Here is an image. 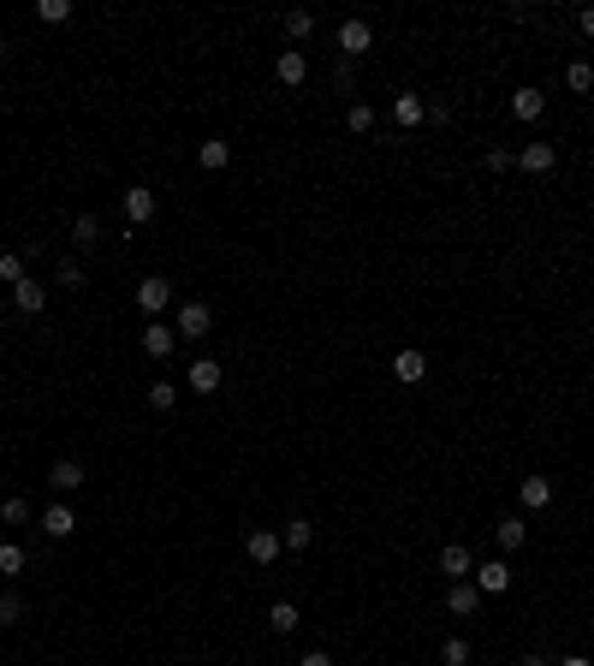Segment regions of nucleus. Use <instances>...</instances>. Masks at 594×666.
Returning <instances> with one entry per match:
<instances>
[{
	"instance_id": "nucleus-1",
	"label": "nucleus",
	"mask_w": 594,
	"mask_h": 666,
	"mask_svg": "<svg viewBox=\"0 0 594 666\" xmlns=\"http://www.w3.org/2000/svg\"><path fill=\"white\" fill-rule=\"evenodd\" d=\"M375 48V30H368V18H345L339 24V60H357Z\"/></svg>"
},
{
	"instance_id": "nucleus-2",
	"label": "nucleus",
	"mask_w": 594,
	"mask_h": 666,
	"mask_svg": "<svg viewBox=\"0 0 594 666\" xmlns=\"http://www.w3.org/2000/svg\"><path fill=\"white\" fill-rule=\"evenodd\" d=\"M167 304H172V286H167V280H161V274H149V280H143V286H137V310H143V315H149V322H155V315H161V310H167Z\"/></svg>"
},
{
	"instance_id": "nucleus-3",
	"label": "nucleus",
	"mask_w": 594,
	"mask_h": 666,
	"mask_svg": "<svg viewBox=\"0 0 594 666\" xmlns=\"http://www.w3.org/2000/svg\"><path fill=\"white\" fill-rule=\"evenodd\" d=\"M209 327H214V315H209V304H202V298L179 304V340H202Z\"/></svg>"
},
{
	"instance_id": "nucleus-4",
	"label": "nucleus",
	"mask_w": 594,
	"mask_h": 666,
	"mask_svg": "<svg viewBox=\"0 0 594 666\" xmlns=\"http://www.w3.org/2000/svg\"><path fill=\"white\" fill-rule=\"evenodd\" d=\"M125 220L131 227H149V220H155V191H149V184H125Z\"/></svg>"
},
{
	"instance_id": "nucleus-5",
	"label": "nucleus",
	"mask_w": 594,
	"mask_h": 666,
	"mask_svg": "<svg viewBox=\"0 0 594 666\" xmlns=\"http://www.w3.org/2000/svg\"><path fill=\"white\" fill-rule=\"evenodd\" d=\"M220 381H227V375H220L214 357H197V363L184 369V387H190V393H220Z\"/></svg>"
},
{
	"instance_id": "nucleus-6",
	"label": "nucleus",
	"mask_w": 594,
	"mask_h": 666,
	"mask_svg": "<svg viewBox=\"0 0 594 666\" xmlns=\"http://www.w3.org/2000/svg\"><path fill=\"white\" fill-rule=\"evenodd\" d=\"M469 577H476L481 596H506V589H511V566H506V559H487V566H476Z\"/></svg>"
},
{
	"instance_id": "nucleus-7",
	"label": "nucleus",
	"mask_w": 594,
	"mask_h": 666,
	"mask_svg": "<svg viewBox=\"0 0 594 666\" xmlns=\"http://www.w3.org/2000/svg\"><path fill=\"white\" fill-rule=\"evenodd\" d=\"M280 548H285V541L274 536V530H250V536H244V553H250L255 566H274V559H280Z\"/></svg>"
},
{
	"instance_id": "nucleus-8",
	"label": "nucleus",
	"mask_w": 594,
	"mask_h": 666,
	"mask_svg": "<svg viewBox=\"0 0 594 666\" xmlns=\"http://www.w3.org/2000/svg\"><path fill=\"white\" fill-rule=\"evenodd\" d=\"M469 571H476L469 548H458V541H452V548H440V577H446V583H464Z\"/></svg>"
},
{
	"instance_id": "nucleus-9",
	"label": "nucleus",
	"mask_w": 594,
	"mask_h": 666,
	"mask_svg": "<svg viewBox=\"0 0 594 666\" xmlns=\"http://www.w3.org/2000/svg\"><path fill=\"white\" fill-rule=\"evenodd\" d=\"M517 167L524 173H552L559 167V149H552V143H524V149H517Z\"/></svg>"
},
{
	"instance_id": "nucleus-10",
	"label": "nucleus",
	"mask_w": 594,
	"mask_h": 666,
	"mask_svg": "<svg viewBox=\"0 0 594 666\" xmlns=\"http://www.w3.org/2000/svg\"><path fill=\"white\" fill-rule=\"evenodd\" d=\"M274 78H280V84H303V78H310V60H303V48H285L280 60H274Z\"/></svg>"
},
{
	"instance_id": "nucleus-11",
	"label": "nucleus",
	"mask_w": 594,
	"mask_h": 666,
	"mask_svg": "<svg viewBox=\"0 0 594 666\" xmlns=\"http://www.w3.org/2000/svg\"><path fill=\"white\" fill-rule=\"evenodd\" d=\"M48 483H54V494H71V488H84V464L78 458H54V470H48Z\"/></svg>"
},
{
	"instance_id": "nucleus-12",
	"label": "nucleus",
	"mask_w": 594,
	"mask_h": 666,
	"mask_svg": "<svg viewBox=\"0 0 594 666\" xmlns=\"http://www.w3.org/2000/svg\"><path fill=\"white\" fill-rule=\"evenodd\" d=\"M541 114H547V96H541L535 84L511 89V119H541Z\"/></svg>"
},
{
	"instance_id": "nucleus-13",
	"label": "nucleus",
	"mask_w": 594,
	"mask_h": 666,
	"mask_svg": "<svg viewBox=\"0 0 594 666\" xmlns=\"http://www.w3.org/2000/svg\"><path fill=\"white\" fill-rule=\"evenodd\" d=\"M13 304H18L24 315H42V310H48V286H42V280H18V286H13Z\"/></svg>"
},
{
	"instance_id": "nucleus-14",
	"label": "nucleus",
	"mask_w": 594,
	"mask_h": 666,
	"mask_svg": "<svg viewBox=\"0 0 594 666\" xmlns=\"http://www.w3.org/2000/svg\"><path fill=\"white\" fill-rule=\"evenodd\" d=\"M476 607H481V589H476V583H452V589H446V613H452V619H469Z\"/></svg>"
},
{
	"instance_id": "nucleus-15",
	"label": "nucleus",
	"mask_w": 594,
	"mask_h": 666,
	"mask_svg": "<svg viewBox=\"0 0 594 666\" xmlns=\"http://www.w3.org/2000/svg\"><path fill=\"white\" fill-rule=\"evenodd\" d=\"M42 530H48L54 541H66L71 530H78V511H71V506H60V500H54V506L42 511Z\"/></svg>"
},
{
	"instance_id": "nucleus-16",
	"label": "nucleus",
	"mask_w": 594,
	"mask_h": 666,
	"mask_svg": "<svg viewBox=\"0 0 594 666\" xmlns=\"http://www.w3.org/2000/svg\"><path fill=\"white\" fill-rule=\"evenodd\" d=\"M172 345H179V327H161V322L143 327V352H149V357H167Z\"/></svg>"
},
{
	"instance_id": "nucleus-17",
	"label": "nucleus",
	"mask_w": 594,
	"mask_h": 666,
	"mask_svg": "<svg viewBox=\"0 0 594 666\" xmlns=\"http://www.w3.org/2000/svg\"><path fill=\"white\" fill-rule=\"evenodd\" d=\"M517 500H524L529 511L552 506V483H547V476H524V483H517Z\"/></svg>"
},
{
	"instance_id": "nucleus-18",
	"label": "nucleus",
	"mask_w": 594,
	"mask_h": 666,
	"mask_svg": "<svg viewBox=\"0 0 594 666\" xmlns=\"http://www.w3.org/2000/svg\"><path fill=\"white\" fill-rule=\"evenodd\" d=\"M494 536H499V548H524V541H529V524H524V518H517V511H506V518H499V524H494Z\"/></svg>"
},
{
	"instance_id": "nucleus-19",
	"label": "nucleus",
	"mask_w": 594,
	"mask_h": 666,
	"mask_svg": "<svg viewBox=\"0 0 594 666\" xmlns=\"http://www.w3.org/2000/svg\"><path fill=\"white\" fill-rule=\"evenodd\" d=\"M393 375H398L404 387H416V381L428 375V357H422V352H398V357H393Z\"/></svg>"
},
{
	"instance_id": "nucleus-20",
	"label": "nucleus",
	"mask_w": 594,
	"mask_h": 666,
	"mask_svg": "<svg viewBox=\"0 0 594 666\" xmlns=\"http://www.w3.org/2000/svg\"><path fill=\"white\" fill-rule=\"evenodd\" d=\"M393 119H398V126H422V119H428V101L422 96H393Z\"/></svg>"
},
{
	"instance_id": "nucleus-21",
	"label": "nucleus",
	"mask_w": 594,
	"mask_h": 666,
	"mask_svg": "<svg viewBox=\"0 0 594 666\" xmlns=\"http://www.w3.org/2000/svg\"><path fill=\"white\" fill-rule=\"evenodd\" d=\"M197 161H202V167H209V173H227V161H232V143L209 137V143H202V149H197Z\"/></svg>"
},
{
	"instance_id": "nucleus-22",
	"label": "nucleus",
	"mask_w": 594,
	"mask_h": 666,
	"mask_svg": "<svg viewBox=\"0 0 594 666\" xmlns=\"http://www.w3.org/2000/svg\"><path fill=\"white\" fill-rule=\"evenodd\" d=\"M280 541H285V548H292V553H303V548H310V541H315V524H310V518H292V524L280 530Z\"/></svg>"
},
{
	"instance_id": "nucleus-23",
	"label": "nucleus",
	"mask_w": 594,
	"mask_h": 666,
	"mask_svg": "<svg viewBox=\"0 0 594 666\" xmlns=\"http://www.w3.org/2000/svg\"><path fill=\"white\" fill-rule=\"evenodd\" d=\"M268 631H280V637L297 631V607H292V601H274V607H268Z\"/></svg>"
},
{
	"instance_id": "nucleus-24",
	"label": "nucleus",
	"mask_w": 594,
	"mask_h": 666,
	"mask_svg": "<svg viewBox=\"0 0 594 666\" xmlns=\"http://www.w3.org/2000/svg\"><path fill=\"white\" fill-rule=\"evenodd\" d=\"M71 244H84V250L101 244V220H96V214H78V220H71Z\"/></svg>"
},
{
	"instance_id": "nucleus-25",
	"label": "nucleus",
	"mask_w": 594,
	"mask_h": 666,
	"mask_svg": "<svg viewBox=\"0 0 594 666\" xmlns=\"http://www.w3.org/2000/svg\"><path fill=\"white\" fill-rule=\"evenodd\" d=\"M565 84L577 89V96H589V89H594V66H589V60H571V66H565Z\"/></svg>"
},
{
	"instance_id": "nucleus-26",
	"label": "nucleus",
	"mask_w": 594,
	"mask_h": 666,
	"mask_svg": "<svg viewBox=\"0 0 594 666\" xmlns=\"http://www.w3.org/2000/svg\"><path fill=\"white\" fill-rule=\"evenodd\" d=\"M24 559H30V553L18 548V541H0V577H18V571H24Z\"/></svg>"
},
{
	"instance_id": "nucleus-27",
	"label": "nucleus",
	"mask_w": 594,
	"mask_h": 666,
	"mask_svg": "<svg viewBox=\"0 0 594 666\" xmlns=\"http://www.w3.org/2000/svg\"><path fill=\"white\" fill-rule=\"evenodd\" d=\"M345 126H351L357 137H363V131H375V108H368V101H351V108H345Z\"/></svg>"
},
{
	"instance_id": "nucleus-28",
	"label": "nucleus",
	"mask_w": 594,
	"mask_h": 666,
	"mask_svg": "<svg viewBox=\"0 0 594 666\" xmlns=\"http://www.w3.org/2000/svg\"><path fill=\"white\" fill-rule=\"evenodd\" d=\"M0 280H6V286L30 280V274H24V256H18V250H0Z\"/></svg>"
},
{
	"instance_id": "nucleus-29",
	"label": "nucleus",
	"mask_w": 594,
	"mask_h": 666,
	"mask_svg": "<svg viewBox=\"0 0 594 666\" xmlns=\"http://www.w3.org/2000/svg\"><path fill=\"white\" fill-rule=\"evenodd\" d=\"M54 286H60V292H78V286H84V262H71V256H66L60 274H54Z\"/></svg>"
},
{
	"instance_id": "nucleus-30",
	"label": "nucleus",
	"mask_w": 594,
	"mask_h": 666,
	"mask_svg": "<svg viewBox=\"0 0 594 666\" xmlns=\"http://www.w3.org/2000/svg\"><path fill=\"white\" fill-rule=\"evenodd\" d=\"M36 18H42V24H66V18H71V0H42Z\"/></svg>"
},
{
	"instance_id": "nucleus-31",
	"label": "nucleus",
	"mask_w": 594,
	"mask_h": 666,
	"mask_svg": "<svg viewBox=\"0 0 594 666\" xmlns=\"http://www.w3.org/2000/svg\"><path fill=\"white\" fill-rule=\"evenodd\" d=\"M285 30H292V42H310V36H315V13H292Z\"/></svg>"
},
{
	"instance_id": "nucleus-32",
	"label": "nucleus",
	"mask_w": 594,
	"mask_h": 666,
	"mask_svg": "<svg viewBox=\"0 0 594 666\" xmlns=\"http://www.w3.org/2000/svg\"><path fill=\"white\" fill-rule=\"evenodd\" d=\"M24 518H30V506H24L18 494H6V500H0V524H24Z\"/></svg>"
},
{
	"instance_id": "nucleus-33",
	"label": "nucleus",
	"mask_w": 594,
	"mask_h": 666,
	"mask_svg": "<svg viewBox=\"0 0 594 666\" xmlns=\"http://www.w3.org/2000/svg\"><path fill=\"white\" fill-rule=\"evenodd\" d=\"M172 399H179V387H172V381H155V387H149V405H155V411H172Z\"/></svg>"
},
{
	"instance_id": "nucleus-34",
	"label": "nucleus",
	"mask_w": 594,
	"mask_h": 666,
	"mask_svg": "<svg viewBox=\"0 0 594 666\" xmlns=\"http://www.w3.org/2000/svg\"><path fill=\"white\" fill-rule=\"evenodd\" d=\"M440 661H446V666H469V643H464V637H452L446 649H440Z\"/></svg>"
},
{
	"instance_id": "nucleus-35",
	"label": "nucleus",
	"mask_w": 594,
	"mask_h": 666,
	"mask_svg": "<svg viewBox=\"0 0 594 666\" xmlns=\"http://www.w3.org/2000/svg\"><path fill=\"white\" fill-rule=\"evenodd\" d=\"M18 619H24V601H18V596H0V624H18Z\"/></svg>"
},
{
	"instance_id": "nucleus-36",
	"label": "nucleus",
	"mask_w": 594,
	"mask_h": 666,
	"mask_svg": "<svg viewBox=\"0 0 594 666\" xmlns=\"http://www.w3.org/2000/svg\"><path fill=\"white\" fill-rule=\"evenodd\" d=\"M511 161H517V155H511V149H487V155H481V167H487V173H506Z\"/></svg>"
},
{
	"instance_id": "nucleus-37",
	"label": "nucleus",
	"mask_w": 594,
	"mask_h": 666,
	"mask_svg": "<svg viewBox=\"0 0 594 666\" xmlns=\"http://www.w3.org/2000/svg\"><path fill=\"white\" fill-rule=\"evenodd\" d=\"M297 666H333V654H327V649H310V654H303Z\"/></svg>"
},
{
	"instance_id": "nucleus-38",
	"label": "nucleus",
	"mask_w": 594,
	"mask_h": 666,
	"mask_svg": "<svg viewBox=\"0 0 594 666\" xmlns=\"http://www.w3.org/2000/svg\"><path fill=\"white\" fill-rule=\"evenodd\" d=\"M577 24H582V36H594V6H582V18H577Z\"/></svg>"
},
{
	"instance_id": "nucleus-39",
	"label": "nucleus",
	"mask_w": 594,
	"mask_h": 666,
	"mask_svg": "<svg viewBox=\"0 0 594 666\" xmlns=\"http://www.w3.org/2000/svg\"><path fill=\"white\" fill-rule=\"evenodd\" d=\"M517 666H552V661H547V654H524V661H517Z\"/></svg>"
},
{
	"instance_id": "nucleus-40",
	"label": "nucleus",
	"mask_w": 594,
	"mask_h": 666,
	"mask_svg": "<svg viewBox=\"0 0 594 666\" xmlns=\"http://www.w3.org/2000/svg\"><path fill=\"white\" fill-rule=\"evenodd\" d=\"M552 666H594V661H582V654H565V661H552Z\"/></svg>"
},
{
	"instance_id": "nucleus-41",
	"label": "nucleus",
	"mask_w": 594,
	"mask_h": 666,
	"mask_svg": "<svg viewBox=\"0 0 594 666\" xmlns=\"http://www.w3.org/2000/svg\"><path fill=\"white\" fill-rule=\"evenodd\" d=\"M0 405H6V399H0Z\"/></svg>"
}]
</instances>
